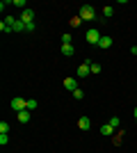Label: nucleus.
<instances>
[{"instance_id":"obj_1","label":"nucleus","mask_w":137,"mask_h":153,"mask_svg":"<svg viewBox=\"0 0 137 153\" xmlns=\"http://www.w3.org/2000/svg\"><path fill=\"white\" fill-rule=\"evenodd\" d=\"M78 16H80L82 21H94V19H96V12H94V7H91V5H82Z\"/></svg>"},{"instance_id":"obj_2","label":"nucleus","mask_w":137,"mask_h":153,"mask_svg":"<svg viewBox=\"0 0 137 153\" xmlns=\"http://www.w3.org/2000/svg\"><path fill=\"white\" fill-rule=\"evenodd\" d=\"M87 44H91V46H98V41H101V39H103V34H101V32L96 30V27H91V30H87Z\"/></svg>"},{"instance_id":"obj_3","label":"nucleus","mask_w":137,"mask_h":153,"mask_svg":"<svg viewBox=\"0 0 137 153\" xmlns=\"http://www.w3.org/2000/svg\"><path fill=\"white\" fill-rule=\"evenodd\" d=\"M12 110L14 112H23V110H27V98H12Z\"/></svg>"},{"instance_id":"obj_4","label":"nucleus","mask_w":137,"mask_h":153,"mask_svg":"<svg viewBox=\"0 0 137 153\" xmlns=\"http://www.w3.org/2000/svg\"><path fill=\"white\" fill-rule=\"evenodd\" d=\"M21 21H23L25 25H32V23H34V9H30V7H27V9H23V14H21Z\"/></svg>"},{"instance_id":"obj_5","label":"nucleus","mask_w":137,"mask_h":153,"mask_svg":"<svg viewBox=\"0 0 137 153\" xmlns=\"http://www.w3.org/2000/svg\"><path fill=\"white\" fill-rule=\"evenodd\" d=\"M89 62H91V59H87V62H82L78 66V78H87L91 73V71H89Z\"/></svg>"},{"instance_id":"obj_6","label":"nucleus","mask_w":137,"mask_h":153,"mask_svg":"<svg viewBox=\"0 0 137 153\" xmlns=\"http://www.w3.org/2000/svg\"><path fill=\"white\" fill-rule=\"evenodd\" d=\"M16 119H19L21 123H27L30 119H32V112H30V110H23V112H16Z\"/></svg>"},{"instance_id":"obj_7","label":"nucleus","mask_w":137,"mask_h":153,"mask_svg":"<svg viewBox=\"0 0 137 153\" xmlns=\"http://www.w3.org/2000/svg\"><path fill=\"white\" fill-rule=\"evenodd\" d=\"M78 128H80V130H89V128H91L89 117H80V119H78Z\"/></svg>"},{"instance_id":"obj_8","label":"nucleus","mask_w":137,"mask_h":153,"mask_svg":"<svg viewBox=\"0 0 137 153\" xmlns=\"http://www.w3.org/2000/svg\"><path fill=\"white\" fill-rule=\"evenodd\" d=\"M64 87H66L69 91H76V89H78V82H76V78H66V80H64Z\"/></svg>"},{"instance_id":"obj_9","label":"nucleus","mask_w":137,"mask_h":153,"mask_svg":"<svg viewBox=\"0 0 137 153\" xmlns=\"http://www.w3.org/2000/svg\"><path fill=\"white\" fill-rule=\"evenodd\" d=\"M110 46H112V37H107V34H105V37L98 41V48H103V51H107Z\"/></svg>"},{"instance_id":"obj_10","label":"nucleus","mask_w":137,"mask_h":153,"mask_svg":"<svg viewBox=\"0 0 137 153\" xmlns=\"http://www.w3.org/2000/svg\"><path fill=\"white\" fill-rule=\"evenodd\" d=\"M73 53H76V48H73L71 44H62V55H64V57H71Z\"/></svg>"},{"instance_id":"obj_11","label":"nucleus","mask_w":137,"mask_h":153,"mask_svg":"<svg viewBox=\"0 0 137 153\" xmlns=\"http://www.w3.org/2000/svg\"><path fill=\"white\" fill-rule=\"evenodd\" d=\"M12 30H14V32H23V30H27V25H25V23H23V21L19 19L16 23H14V27H12Z\"/></svg>"},{"instance_id":"obj_12","label":"nucleus","mask_w":137,"mask_h":153,"mask_svg":"<svg viewBox=\"0 0 137 153\" xmlns=\"http://www.w3.org/2000/svg\"><path fill=\"white\" fill-rule=\"evenodd\" d=\"M89 71L94 73V76H98V73H101V64H96V62H89Z\"/></svg>"},{"instance_id":"obj_13","label":"nucleus","mask_w":137,"mask_h":153,"mask_svg":"<svg viewBox=\"0 0 137 153\" xmlns=\"http://www.w3.org/2000/svg\"><path fill=\"white\" fill-rule=\"evenodd\" d=\"M114 133V128L110 126V123H105V126H101V135H112Z\"/></svg>"},{"instance_id":"obj_14","label":"nucleus","mask_w":137,"mask_h":153,"mask_svg":"<svg viewBox=\"0 0 137 153\" xmlns=\"http://www.w3.org/2000/svg\"><path fill=\"white\" fill-rule=\"evenodd\" d=\"M107 123H110L112 128H119V126H121V119H119V117H110V121H107Z\"/></svg>"},{"instance_id":"obj_15","label":"nucleus","mask_w":137,"mask_h":153,"mask_svg":"<svg viewBox=\"0 0 137 153\" xmlns=\"http://www.w3.org/2000/svg\"><path fill=\"white\" fill-rule=\"evenodd\" d=\"M112 14H114V7H103V16L105 19H112Z\"/></svg>"},{"instance_id":"obj_16","label":"nucleus","mask_w":137,"mask_h":153,"mask_svg":"<svg viewBox=\"0 0 137 153\" xmlns=\"http://www.w3.org/2000/svg\"><path fill=\"white\" fill-rule=\"evenodd\" d=\"M9 133V123L7 121H0V135H7Z\"/></svg>"},{"instance_id":"obj_17","label":"nucleus","mask_w":137,"mask_h":153,"mask_svg":"<svg viewBox=\"0 0 137 153\" xmlns=\"http://www.w3.org/2000/svg\"><path fill=\"white\" fill-rule=\"evenodd\" d=\"M37 105H39V103L34 101V98H27V110H30V112H32V110H37Z\"/></svg>"},{"instance_id":"obj_18","label":"nucleus","mask_w":137,"mask_h":153,"mask_svg":"<svg viewBox=\"0 0 137 153\" xmlns=\"http://www.w3.org/2000/svg\"><path fill=\"white\" fill-rule=\"evenodd\" d=\"M16 21H19V19H14V16H5V21H2V23H5V25H12V27H14V23H16Z\"/></svg>"},{"instance_id":"obj_19","label":"nucleus","mask_w":137,"mask_h":153,"mask_svg":"<svg viewBox=\"0 0 137 153\" xmlns=\"http://www.w3.org/2000/svg\"><path fill=\"white\" fill-rule=\"evenodd\" d=\"M71 94H73V98H78V101H80V98H85V94H82V89H80V87H78L76 91H71Z\"/></svg>"},{"instance_id":"obj_20","label":"nucleus","mask_w":137,"mask_h":153,"mask_svg":"<svg viewBox=\"0 0 137 153\" xmlns=\"http://www.w3.org/2000/svg\"><path fill=\"white\" fill-rule=\"evenodd\" d=\"M71 25H73V27H80V25H82V19H80V16H76V19L71 21Z\"/></svg>"},{"instance_id":"obj_21","label":"nucleus","mask_w":137,"mask_h":153,"mask_svg":"<svg viewBox=\"0 0 137 153\" xmlns=\"http://www.w3.org/2000/svg\"><path fill=\"white\" fill-rule=\"evenodd\" d=\"M0 32H14L12 25H5V23H0Z\"/></svg>"},{"instance_id":"obj_22","label":"nucleus","mask_w":137,"mask_h":153,"mask_svg":"<svg viewBox=\"0 0 137 153\" xmlns=\"http://www.w3.org/2000/svg\"><path fill=\"white\" fill-rule=\"evenodd\" d=\"M14 5L21 7V9H27V7H25V0H14Z\"/></svg>"},{"instance_id":"obj_23","label":"nucleus","mask_w":137,"mask_h":153,"mask_svg":"<svg viewBox=\"0 0 137 153\" xmlns=\"http://www.w3.org/2000/svg\"><path fill=\"white\" fill-rule=\"evenodd\" d=\"M62 44H71V34H69V32L62 34Z\"/></svg>"},{"instance_id":"obj_24","label":"nucleus","mask_w":137,"mask_h":153,"mask_svg":"<svg viewBox=\"0 0 137 153\" xmlns=\"http://www.w3.org/2000/svg\"><path fill=\"white\" fill-rule=\"evenodd\" d=\"M7 142H9V135H0V144H2V146H5Z\"/></svg>"},{"instance_id":"obj_25","label":"nucleus","mask_w":137,"mask_h":153,"mask_svg":"<svg viewBox=\"0 0 137 153\" xmlns=\"http://www.w3.org/2000/svg\"><path fill=\"white\" fill-rule=\"evenodd\" d=\"M130 53H133V55H135V57H137V44H135V46H133V48H130Z\"/></svg>"},{"instance_id":"obj_26","label":"nucleus","mask_w":137,"mask_h":153,"mask_svg":"<svg viewBox=\"0 0 137 153\" xmlns=\"http://www.w3.org/2000/svg\"><path fill=\"white\" fill-rule=\"evenodd\" d=\"M133 114H135V119H137V108H135V110H133Z\"/></svg>"}]
</instances>
